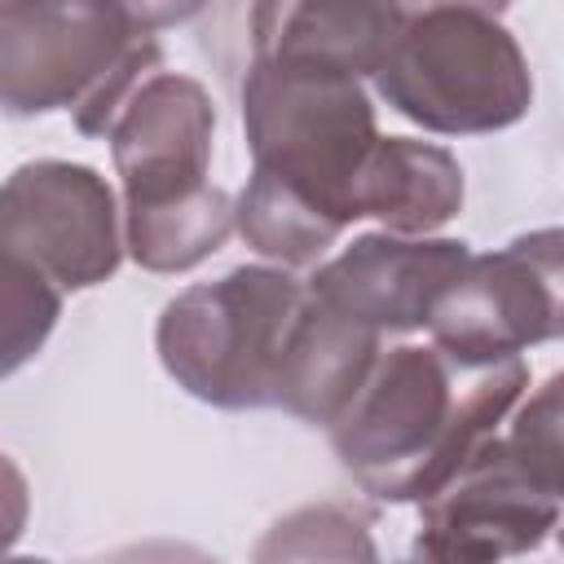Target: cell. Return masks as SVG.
Listing matches in <instances>:
<instances>
[{
  "instance_id": "cell-12",
  "label": "cell",
  "mask_w": 564,
  "mask_h": 564,
  "mask_svg": "<svg viewBox=\"0 0 564 564\" xmlns=\"http://www.w3.org/2000/svg\"><path fill=\"white\" fill-rule=\"evenodd\" d=\"M379 357H383V335L335 313L308 286L304 313L282 357L278 405L313 427H335L366 388Z\"/></svg>"
},
{
  "instance_id": "cell-20",
  "label": "cell",
  "mask_w": 564,
  "mask_h": 564,
  "mask_svg": "<svg viewBox=\"0 0 564 564\" xmlns=\"http://www.w3.org/2000/svg\"><path fill=\"white\" fill-rule=\"evenodd\" d=\"M9 564H48V560H31V555H13Z\"/></svg>"
},
{
  "instance_id": "cell-10",
  "label": "cell",
  "mask_w": 564,
  "mask_h": 564,
  "mask_svg": "<svg viewBox=\"0 0 564 564\" xmlns=\"http://www.w3.org/2000/svg\"><path fill=\"white\" fill-rule=\"evenodd\" d=\"M467 260L471 247L463 238H401L379 229L352 238L335 260L317 264L308 286L357 326L405 335L432 322L436 300L467 269Z\"/></svg>"
},
{
  "instance_id": "cell-2",
  "label": "cell",
  "mask_w": 564,
  "mask_h": 564,
  "mask_svg": "<svg viewBox=\"0 0 564 564\" xmlns=\"http://www.w3.org/2000/svg\"><path fill=\"white\" fill-rule=\"evenodd\" d=\"M194 9L0 4V101L13 119L70 110L84 137H110L132 93L159 75V22Z\"/></svg>"
},
{
  "instance_id": "cell-18",
  "label": "cell",
  "mask_w": 564,
  "mask_h": 564,
  "mask_svg": "<svg viewBox=\"0 0 564 564\" xmlns=\"http://www.w3.org/2000/svg\"><path fill=\"white\" fill-rule=\"evenodd\" d=\"M62 313V286L35 264L4 256V375L22 370L48 339Z\"/></svg>"
},
{
  "instance_id": "cell-15",
  "label": "cell",
  "mask_w": 564,
  "mask_h": 564,
  "mask_svg": "<svg viewBox=\"0 0 564 564\" xmlns=\"http://www.w3.org/2000/svg\"><path fill=\"white\" fill-rule=\"evenodd\" d=\"M238 234L251 251L278 260V269H308L335 247L344 229L273 176L251 172L247 189L238 194Z\"/></svg>"
},
{
  "instance_id": "cell-6",
  "label": "cell",
  "mask_w": 564,
  "mask_h": 564,
  "mask_svg": "<svg viewBox=\"0 0 564 564\" xmlns=\"http://www.w3.org/2000/svg\"><path fill=\"white\" fill-rule=\"evenodd\" d=\"M432 344L463 361L520 357L564 339V229H533L471 256L432 308Z\"/></svg>"
},
{
  "instance_id": "cell-14",
  "label": "cell",
  "mask_w": 564,
  "mask_h": 564,
  "mask_svg": "<svg viewBox=\"0 0 564 564\" xmlns=\"http://www.w3.org/2000/svg\"><path fill=\"white\" fill-rule=\"evenodd\" d=\"M234 229H238V203L220 185H207L172 207L123 212L128 256L150 273H185L203 264L225 247Z\"/></svg>"
},
{
  "instance_id": "cell-13",
  "label": "cell",
  "mask_w": 564,
  "mask_h": 564,
  "mask_svg": "<svg viewBox=\"0 0 564 564\" xmlns=\"http://www.w3.org/2000/svg\"><path fill=\"white\" fill-rule=\"evenodd\" d=\"M463 207V167L436 141L379 137L361 176V216H375L388 234L432 238Z\"/></svg>"
},
{
  "instance_id": "cell-9",
  "label": "cell",
  "mask_w": 564,
  "mask_h": 564,
  "mask_svg": "<svg viewBox=\"0 0 564 564\" xmlns=\"http://www.w3.org/2000/svg\"><path fill=\"white\" fill-rule=\"evenodd\" d=\"M216 106L194 75H150L110 128V159L123 185V212L172 207L207 189Z\"/></svg>"
},
{
  "instance_id": "cell-19",
  "label": "cell",
  "mask_w": 564,
  "mask_h": 564,
  "mask_svg": "<svg viewBox=\"0 0 564 564\" xmlns=\"http://www.w3.org/2000/svg\"><path fill=\"white\" fill-rule=\"evenodd\" d=\"M141 564H212V560H203L194 551H150V555H141Z\"/></svg>"
},
{
  "instance_id": "cell-4",
  "label": "cell",
  "mask_w": 564,
  "mask_h": 564,
  "mask_svg": "<svg viewBox=\"0 0 564 564\" xmlns=\"http://www.w3.org/2000/svg\"><path fill=\"white\" fill-rule=\"evenodd\" d=\"M251 172L273 176L326 220H361V176L379 145L375 106L352 75L251 57L242 79Z\"/></svg>"
},
{
  "instance_id": "cell-7",
  "label": "cell",
  "mask_w": 564,
  "mask_h": 564,
  "mask_svg": "<svg viewBox=\"0 0 564 564\" xmlns=\"http://www.w3.org/2000/svg\"><path fill=\"white\" fill-rule=\"evenodd\" d=\"M0 247L62 291H88L123 260V212L97 167L35 159L13 167L0 189Z\"/></svg>"
},
{
  "instance_id": "cell-11",
  "label": "cell",
  "mask_w": 564,
  "mask_h": 564,
  "mask_svg": "<svg viewBox=\"0 0 564 564\" xmlns=\"http://www.w3.org/2000/svg\"><path fill=\"white\" fill-rule=\"evenodd\" d=\"M397 22H401V4H370V0L256 4L251 9V57L375 79L397 35Z\"/></svg>"
},
{
  "instance_id": "cell-17",
  "label": "cell",
  "mask_w": 564,
  "mask_h": 564,
  "mask_svg": "<svg viewBox=\"0 0 564 564\" xmlns=\"http://www.w3.org/2000/svg\"><path fill=\"white\" fill-rule=\"evenodd\" d=\"M516 467L555 502H564V370L551 375L511 419L502 436Z\"/></svg>"
},
{
  "instance_id": "cell-8",
  "label": "cell",
  "mask_w": 564,
  "mask_h": 564,
  "mask_svg": "<svg viewBox=\"0 0 564 564\" xmlns=\"http://www.w3.org/2000/svg\"><path fill=\"white\" fill-rule=\"evenodd\" d=\"M560 524V502L546 498L494 436L436 498L419 511V533L405 564H502L538 551Z\"/></svg>"
},
{
  "instance_id": "cell-5",
  "label": "cell",
  "mask_w": 564,
  "mask_h": 564,
  "mask_svg": "<svg viewBox=\"0 0 564 564\" xmlns=\"http://www.w3.org/2000/svg\"><path fill=\"white\" fill-rule=\"evenodd\" d=\"M304 300L308 282L273 264H238L216 282L185 286L159 313V361L207 405H278V375Z\"/></svg>"
},
{
  "instance_id": "cell-16",
  "label": "cell",
  "mask_w": 564,
  "mask_h": 564,
  "mask_svg": "<svg viewBox=\"0 0 564 564\" xmlns=\"http://www.w3.org/2000/svg\"><path fill=\"white\" fill-rule=\"evenodd\" d=\"M251 564H383L366 516L344 502H308L264 529Z\"/></svg>"
},
{
  "instance_id": "cell-21",
  "label": "cell",
  "mask_w": 564,
  "mask_h": 564,
  "mask_svg": "<svg viewBox=\"0 0 564 564\" xmlns=\"http://www.w3.org/2000/svg\"><path fill=\"white\" fill-rule=\"evenodd\" d=\"M560 546H564V529H560Z\"/></svg>"
},
{
  "instance_id": "cell-3",
  "label": "cell",
  "mask_w": 564,
  "mask_h": 564,
  "mask_svg": "<svg viewBox=\"0 0 564 564\" xmlns=\"http://www.w3.org/2000/svg\"><path fill=\"white\" fill-rule=\"evenodd\" d=\"M375 93L410 123L445 137L502 132L533 106V75L498 9H401Z\"/></svg>"
},
{
  "instance_id": "cell-1",
  "label": "cell",
  "mask_w": 564,
  "mask_h": 564,
  "mask_svg": "<svg viewBox=\"0 0 564 564\" xmlns=\"http://www.w3.org/2000/svg\"><path fill=\"white\" fill-rule=\"evenodd\" d=\"M524 388L520 357L463 361L436 344H401L379 357L330 445L370 498L423 507L498 436Z\"/></svg>"
}]
</instances>
